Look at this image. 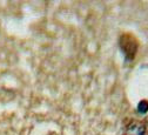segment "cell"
Returning <instances> with one entry per match:
<instances>
[{"mask_svg": "<svg viewBox=\"0 0 148 135\" xmlns=\"http://www.w3.org/2000/svg\"><path fill=\"white\" fill-rule=\"evenodd\" d=\"M139 110L142 112V113L147 112V110H148V102H147V101H141V102L139 103Z\"/></svg>", "mask_w": 148, "mask_h": 135, "instance_id": "obj_3", "label": "cell"}, {"mask_svg": "<svg viewBox=\"0 0 148 135\" xmlns=\"http://www.w3.org/2000/svg\"><path fill=\"white\" fill-rule=\"evenodd\" d=\"M122 135H148V120L132 119L127 121Z\"/></svg>", "mask_w": 148, "mask_h": 135, "instance_id": "obj_2", "label": "cell"}, {"mask_svg": "<svg viewBox=\"0 0 148 135\" xmlns=\"http://www.w3.org/2000/svg\"><path fill=\"white\" fill-rule=\"evenodd\" d=\"M119 45L122 53L125 54V59L127 61L134 60L139 49V40L136 39V36L132 33H123L119 39Z\"/></svg>", "mask_w": 148, "mask_h": 135, "instance_id": "obj_1", "label": "cell"}]
</instances>
